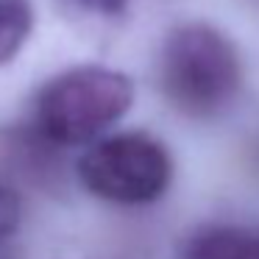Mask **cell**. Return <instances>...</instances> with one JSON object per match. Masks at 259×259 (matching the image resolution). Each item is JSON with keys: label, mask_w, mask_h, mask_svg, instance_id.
<instances>
[{"label": "cell", "mask_w": 259, "mask_h": 259, "mask_svg": "<svg viewBox=\"0 0 259 259\" xmlns=\"http://www.w3.org/2000/svg\"><path fill=\"white\" fill-rule=\"evenodd\" d=\"M176 259H259V226H201L181 240Z\"/></svg>", "instance_id": "277c9868"}, {"label": "cell", "mask_w": 259, "mask_h": 259, "mask_svg": "<svg viewBox=\"0 0 259 259\" xmlns=\"http://www.w3.org/2000/svg\"><path fill=\"white\" fill-rule=\"evenodd\" d=\"M134 103V81L101 64H78L53 75L36 95V128L53 145H92Z\"/></svg>", "instance_id": "7a4b0ae2"}, {"label": "cell", "mask_w": 259, "mask_h": 259, "mask_svg": "<svg viewBox=\"0 0 259 259\" xmlns=\"http://www.w3.org/2000/svg\"><path fill=\"white\" fill-rule=\"evenodd\" d=\"M34 0H0V64L12 62L34 31Z\"/></svg>", "instance_id": "5b68a950"}, {"label": "cell", "mask_w": 259, "mask_h": 259, "mask_svg": "<svg viewBox=\"0 0 259 259\" xmlns=\"http://www.w3.org/2000/svg\"><path fill=\"white\" fill-rule=\"evenodd\" d=\"M73 3L90 14H98V17H117L128 9L131 0H73Z\"/></svg>", "instance_id": "52a82bcc"}, {"label": "cell", "mask_w": 259, "mask_h": 259, "mask_svg": "<svg viewBox=\"0 0 259 259\" xmlns=\"http://www.w3.org/2000/svg\"><path fill=\"white\" fill-rule=\"evenodd\" d=\"M78 179L101 201L142 206L167 192L173 159L156 137L145 131H123L87 145L78 159Z\"/></svg>", "instance_id": "3957f363"}, {"label": "cell", "mask_w": 259, "mask_h": 259, "mask_svg": "<svg viewBox=\"0 0 259 259\" xmlns=\"http://www.w3.org/2000/svg\"><path fill=\"white\" fill-rule=\"evenodd\" d=\"M20 220H23V203L20 195L14 190L0 184V245L20 229Z\"/></svg>", "instance_id": "8992f818"}, {"label": "cell", "mask_w": 259, "mask_h": 259, "mask_svg": "<svg viewBox=\"0 0 259 259\" xmlns=\"http://www.w3.org/2000/svg\"><path fill=\"white\" fill-rule=\"evenodd\" d=\"M164 101L187 117L220 114L242 87L237 45L209 23H181L167 31L156 59Z\"/></svg>", "instance_id": "6da1fadb"}]
</instances>
